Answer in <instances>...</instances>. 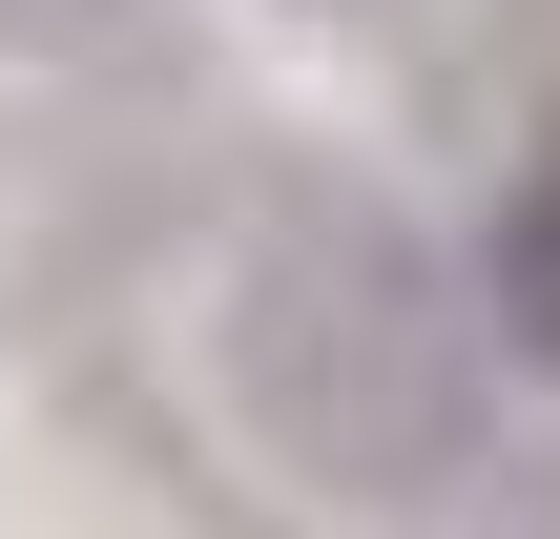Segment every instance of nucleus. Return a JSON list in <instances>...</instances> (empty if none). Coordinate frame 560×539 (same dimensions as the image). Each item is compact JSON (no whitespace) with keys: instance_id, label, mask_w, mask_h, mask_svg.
Listing matches in <instances>:
<instances>
[{"instance_id":"nucleus-1","label":"nucleus","mask_w":560,"mask_h":539,"mask_svg":"<svg viewBox=\"0 0 560 539\" xmlns=\"http://www.w3.org/2000/svg\"><path fill=\"white\" fill-rule=\"evenodd\" d=\"M187 332H208V395H229L249 478L353 519V539H436L499 478V332H478L457 249L332 145H249L229 166Z\"/></svg>"},{"instance_id":"nucleus-2","label":"nucleus","mask_w":560,"mask_h":539,"mask_svg":"<svg viewBox=\"0 0 560 539\" xmlns=\"http://www.w3.org/2000/svg\"><path fill=\"white\" fill-rule=\"evenodd\" d=\"M0 104L62 145V125H166L187 104V21L166 0H0Z\"/></svg>"},{"instance_id":"nucleus-3","label":"nucleus","mask_w":560,"mask_h":539,"mask_svg":"<svg viewBox=\"0 0 560 539\" xmlns=\"http://www.w3.org/2000/svg\"><path fill=\"white\" fill-rule=\"evenodd\" d=\"M499 332H520V353H560V166L499 208Z\"/></svg>"},{"instance_id":"nucleus-4","label":"nucleus","mask_w":560,"mask_h":539,"mask_svg":"<svg viewBox=\"0 0 560 539\" xmlns=\"http://www.w3.org/2000/svg\"><path fill=\"white\" fill-rule=\"evenodd\" d=\"M291 21H353V0H291Z\"/></svg>"}]
</instances>
